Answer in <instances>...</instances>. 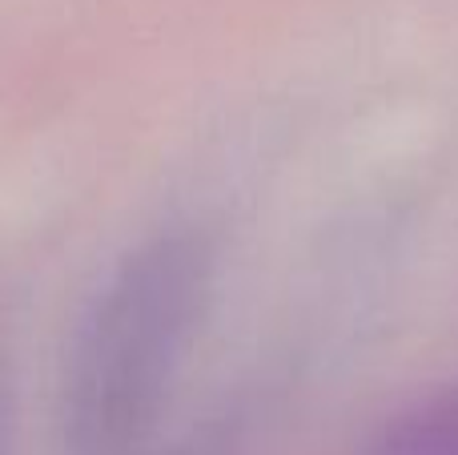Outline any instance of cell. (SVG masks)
Here are the masks:
<instances>
[{
	"label": "cell",
	"mask_w": 458,
	"mask_h": 455,
	"mask_svg": "<svg viewBox=\"0 0 458 455\" xmlns=\"http://www.w3.org/2000/svg\"><path fill=\"white\" fill-rule=\"evenodd\" d=\"M209 290V258L193 238H157L129 254L81 322L69 363L72 424L97 443L149 424L169 391Z\"/></svg>",
	"instance_id": "6da1fadb"
}]
</instances>
